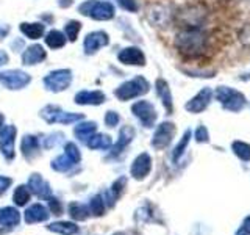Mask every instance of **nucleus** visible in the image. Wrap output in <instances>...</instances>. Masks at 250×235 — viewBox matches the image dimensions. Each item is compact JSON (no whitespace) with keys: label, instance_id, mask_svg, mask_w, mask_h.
I'll return each mask as SVG.
<instances>
[{"label":"nucleus","instance_id":"f257e3e1","mask_svg":"<svg viewBox=\"0 0 250 235\" xmlns=\"http://www.w3.org/2000/svg\"><path fill=\"white\" fill-rule=\"evenodd\" d=\"M175 47L186 57H199L208 47V35L200 28H185L177 35Z\"/></svg>","mask_w":250,"mask_h":235},{"label":"nucleus","instance_id":"f03ea898","mask_svg":"<svg viewBox=\"0 0 250 235\" xmlns=\"http://www.w3.org/2000/svg\"><path fill=\"white\" fill-rule=\"evenodd\" d=\"M214 97L222 105V108L231 113H239L247 105V99L244 94L238 90L230 88V86H217L214 91Z\"/></svg>","mask_w":250,"mask_h":235},{"label":"nucleus","instance_id":"7ed1b4c3","mask_svg":"<svg viewBox=\"0 0 250 235\" xmlns=\"http://www.w3.org/2000/svg\"><path fill=\"white\" fill-rule=\"evenodd\" d=\"M78 11L94 21H109L116 14L113 3L104 2V0H86L78 6Z\"/></svg>","mask_w":250,"mask_h":235},{"label":"nucleus","instance_id":"20e7f679","mask_svg":"<svg viewBox=\"0 0 250 235\" xmlns=\"http://www.w3.org/2000/svg\"><path fill=\"white\" fill-rule=\"evenodd\" d=\"M150 90V85L146 80L143 75H138L135 78H131V80L122 83L119 88H116L114 91V96L125 102V100H131V99H136L139 96H144V94L148 93Z\"/></svg>","mask_w":250,"mask_h":235},{"label":"nucleus","instance_id":"39448f33","mask_svg":"<svg viewBox=\"0 0 250 235\" xmlns=\"http://www.w3.org/2000/svg\"><path fill=\"white\" fill-rule=\"evenodd\" d=\"M42 83L47 91L50 93H61L67 90L72 83V72L70 69H57L47 74L42 78Z\"/></svg>","mask_w":250,"mask_h":235},{"label":"nucleus","instance_id":"423d86ee","mask_svg":"<svg viewBox=\"0 0 250 235\" xmlns=\"http://www.w3.org/2000/svg\"><path fill=\"white\" fill-rule=\"evenodd\" d=\"M131 113L138 118V121L143 124V127L152 129L156 119H158V113L153 107L152 102L148 100H138L131 105Z\"/></svg>","mask_w":250,"mask_h":235},{"label":"nucleus","instance_id":"0eeeda50","mask_svg":"<svg viewBox=\"0 0 250 235\" xmlns=\"http://www.w3.org/2000/svg\"><path fill=\"white\" fill-rule=\"evenodd\" d=\"M31 82L30 74L23 72L21 69H10V70H0V83L6 90H22Z\"/></svg>","mask_w":250,"mask_h":235},{"label":"nucleus","instance_id":"6e6552de","mask_svg":"<svg viewBox=\"0 0 250 235\" xmlns=\"http://www.w3.org/2000/svg\"><path fill=\"white\" fill-rule=\"evenodd\" d=\"M16 135H18V129L13 124L3 125L0 129V152L6 162H13L16 159Z\"/></svg>","mask_w":250,"mask_h":235},{"label":"nucleus","instance_id":"1a4fd4ad","mask_svg":"<svg viewBox=\"0 0 250 235\" xmlns=\"http://www.w3.org/2000/svg\"><path fill=\"white\" fill-rule=\"evenodd\" d=\"M175 132H177V127L174 122H169V121L161 122L158 127H156L152 137V147L156 149V151L166 149L172 143V140H174Z\"/></svg>","mask_w":250,"mask_h":235},{"label":"nucleus","instance_id":"9d476101","mask_svg":"<svg viewBox=\"0 0 250 235\" xmlns=\"http://www.w3.org/2000/svg\"><path fill=\"white\" fill-rule=\"evenodd\" d=\"M213 96H214V93H213V90L209 88V86L202 88L191 100L186 102V105H185L186 112L194 113V115L205 112V110L208 108V105L211 104V100H213Z\"/></svg>","mask_w":250,"mask_h":235},{"label":"nucleus","instance_id":"9b49d317","mask_svg":"<svg viewBox=\"0 0 250 235\" xmlns=\"http://www.w3.org/2000/svg\"><path fill=\"white\" fill-rule=\"evenodd\" d=\"M127 184H128V179L125 176H121L117 177L114 182L111 184V187L105 190L102 194V198H104L105 204H106V209H113L116 206V202L122 198V194L125 193V188H127Z\"/></svg>","mask_w":250,"mask_h":235},{"label":"nucleus","instance_id":"f8f14e48","mask_svg":"<svg viewBox=\"0 0 250 235\" xmlns=\"http://www.w3.org/2000/svg\"><path fill=\"white\" fill-rule=\"evenodd\" d=\"M205 16H207V13L203 11L200 6H189L178 14V19H180V24H182L183 30L185 28H200Z\"/></svg>","mask_w":250,"mask_h":235},{"label":"nucleus","instance_id":"ddd939ff","mask_svg":"<svg viewBox=\"0 0 250 235\" xmlns=\"http://www.w3.org/2000/svg\"><path fill=\"white\" fill-rule=\"evenodd\" d=\"M152 171V157L147 152H141L130 166V174L135 180H144Z\"/></svg>","mask_w":250,"mask_h":235},{"label":"nucleus","instance_id":"4468645a","mask_svg":"<svg viewBox=\"0 0 250 235\" xmlns=\"http://www.w3.org/2000/svg\"><path fill=\"white\" fill-rule=\"evenodd\" d=\"M50 218V212L47 206L41 202H35L28 206L23 212V221L27 224H39V223H47Z\"/></svg>","mask_w":250,"mask_h":235},{"label":"nucleus","instance_id":"2eb2a0df","mask_svg":"<svg viewBox=\"0 0 250 235\" xmlns=\"http://www.w3.org/2000/svg\"><path fill=\"white\" fill-rule=\"evenodd\" d=\"M27 185L31 190V193H33L35 196H38V198L42 199V201L53 194L49 182H47V180L41 174H39V172H33V174L28 177Z\"/></svg>","mask_w":250,"mask_h":235},{"label":"nucleus","instance_id":"dca6fc26","mask_svg":"<svg viewBox=\"0 0 250 235\" xmlns=\"http://www.w3.org/2000/svg\"><path fill=\"white\" fill-rule=\"evenodd\" d=\"M21 221H22L21 212L16 206L0 207V227L11 231V229H16L18 226H21Z\"/></svg>","mask_w":250,"mask_h":235},{"label":"nucleus","instance_id":"f3484780","mask_svg":"<svg viewBox=\"0 0 250 235\" xmlns=\"http://www.w3.org/2000/svg\"><path fill=\"white\" fill-rule=\"evenodd\" d=\"M117 60L122 65L128 66H144L146 65V55L139 47H125L117 53Z\"/></svg>","mask_w":250,"mask_h":235},{"label":"nucleus","instance_id":"a211bd4d","mask_svg":"<svg viewBox=\"0 0 250 235\" xmlns=\"http://www.w3.org/2000/svg\"><path fill=\"white\" fill-rule=\"evenodd\" d=\"M109 43V36L105 33V31H92L88 36L84 38V43H83V49L86 55H92L96 53L99 49L102 47L108 46Z\"/></svg>","mask_w":250,"mask_h":235},{"label":"nucleus","instance_id":"6ab92c4d","mask_svg":"<svg viewBox=\"0 0 250 235\" xmlns=\"http://www.w3.org/2000/svg\"><path fill=\"white\" fill-rule=\"evenodd\" d=\"M21 152L27 162L35 160L41 152V141L35 135H25L21 141Z\"/></svg>","mask_w":250,"mask_h":235},{"label":"nucleus","instance_id":"aec40b11","mask_svg":"<svg viewBox=\"0 0 250 235\" xmlns=\"http://www.w3.org/2000/svg\"><path fill=\"white\" fill-rule=\"evenodd\" d=\"M75 104L77 105H102L106 100V96L99 90L92 91H80L75 94Z\"/></svg>","mask_w":250,"mask_h":235},{"label":"nucleus","instance_id":"412c9836","mask_svg":"<svg viewBox=\"0 0 250 235\" xmlns=\"http://www.w3.org/2000/svg\"><path fill=\"white\" fill-rule=\"evenodd\" d=\"M136 130L131 127V125H124V127L119 130V137H117V141L111 146V152L113 155H119L121 152H124V149L127 147L133 140H135Z\"/></svg>","mask_w":250,"mask_h":235},{"label":"nucleus","instance_id":"4be33fe9","mask_svg":"<svg viewBox=\"0 0 250 235\" xmlns=\"http://www.w3.org/2000/svg\"><path fill=\"white\" fill-rule=\"evenodd\" d=\"M47 57V53L44 50L42 46L39 44H33L25 49V52L22 53V63L25 66H33V65H38V63L44 61Z\"/></svg>","mask_w":250,"mask_h":235},{"label":"nucleus","instance_id":"5701e85b","mask_svg":"<svg viewBox=\"0 0 250 235\" xmlns=\"http://www.w3.org/2000/svg\"><path fill=\"white\" fill-rule=\"evenodd\" d=\"M155 86H156V94H158V97L163 102V107L166 108L167 115H170L174 112V100H172V93H170L167 82L164 80V78H158Z\"/></svg>","mask_w":250,"mask_h":235},{"label":"nucleus","instance_id":"b1692460","mask_svg":"<svg viewBox=\"0 0 250 235\" xmlns=\"http://www.w3.org/2000/svg\"><path fill=\"white\" fill-rule=\"evenodd\" d=\"M47 231L57 235H77L80 232V227L75 221H55L45 226Z\"/></svg>","mask_w":250,"mask_h":235},{"label":"nucleus","instance_id":"393cba45","mask_svg":"<svg viewBox=\"0 0 250 235\" xmlns=\"http://www.w3.org/2000/svg\"><path fill=\"white\" fill-rule=\"evenodd\" d=\"M96 132H97V122H94V121H84L83 119V121H80V124L75 125L74 137L78 141H82L83 144H86V141H88Z\"/></svg>","mask_w":250,"mask_h":235},{"label":"nucleus","instance_id":"a878e982","mask_svg":"<svg viewBox=\"0 0 250 235\" xmlns=\"http://www.w3.org/2000/svg\"><path fill=\"white\" fill-rule=\"evenodd\" d=\"M86 146H88L91 151H109L113 146V140L109 135L96 132L88 141H86Z\"/></svg>","mask_w":250,"mask_h":235},{"label":"nucleus","instance_id":"bb28decb","mask_svg":"<svg viewBox=\"0 0 250 235\" xmlns=\"http://www.w3.org/2000/svg\"><path fill=\"white\" fill-rule=\"evenodd\" d=\"M67 212L69 216L74 219V221H88L91 218V212L88 209V204L78 202V201H72L67 206Z\"/></svg>","mask_w":250,"mask_h":235},{"label":"nucleus","instance_id":"cd10ccee","mask_svg":"<svg viewBox=\"0 0 250 235\" xmlns=\"http://www.w3.org/2000/svg\"><path fill=\"white\" fill-rule=\"evenodd\" d=\"M31 196H33V193H31V190L28 188L27 184L19 185V187L14 188L13 204H14L16 207H25V206H28V202L31 201Z\"/></svg>","mask_w":250,"mask_h":235},{"label":"nucleus","instance_id":"c85d7f7f","mask_svg":"<svg viewBox=\"0 0 250 235\" xmlns=\"http://www.w3.org/2000/svg\"><path fill=\"white\" fill-rule=\"evenodd\" d=\"M77 164H78V163H75L66 152H62L61 155L55 157V159L52 160L50 168H52L55 172H69L74 166H77Z\"/></svg>","mask_w":250,"mask_h":235},{"label":"nucleus","instance_id":"c756f323","mask_svg":"<svg viewBox=\"0 0 250 235\" xmlns=\"http://www.w3.org/2000/svg\"><path fill=\"white\" fill-rule=\"evenodd\" d=\"M19 30L28 39H39V38H42L44 33H45V27H44V24H41V22H35V24L22 22L19 25Z\"/></svg>","mask_w":250,"mask_h":235},{"label":"nucleus","instance_id":"7c9ffc66","mask_svg":"<svg viewBox=\"0 0 250 235\" xmlns=\"http://www.w3.org/2000/svg\"><path fill=\"white\" fill-rule=\"evenodd\" d=\"M88 209L91 212V216H104L106 213V204L104 201V198H102V194H96V196H92V198L89 199L88 202Z\"/></svg>","mask_w":250,"mask_h":235},{"label":"nucleus","instance_id":"2f4dec72","mask_svg":"<svg viewBox=\"0 0 250 235\" xmlns=\"http://www.w3.org/2000/svg\"><path fill=\"white\" fill-rule=\"evenodd\" d=\"M45 44L50 47V49H61L62 46L66 44L67 38L64 36V33H61L58 30H52L45 35Z\"/></svg>","mask_w":250,"mask_h":235},{"label":"nucleus","instance_id":"473e14b6","mask_svg":"<svg viewBox=\"0 0 250 235\" xmlns=\"http://www.w3.org/2000/svg\"><path fill=\"white\" fill-rule=\"evenodd\" d=\"M191 135H192V132L188 129L183 133V137H182V140H180V143L175 146L174 152H172V160H174V163H178V160L183 157L185 151L188 149V144H189V141H191Z\"/></svg>","mask_w":250,"mask_h":235},{"label":"nucleus","instance_id":"72a5a7b5","mask_svg":"<svg viewBox=\"0 0 250 235\" xmlns=\"http://www.w3.org/2000/svg\"><path fill=\"white\" fill-rule=\"evenodd\" d=\"M231 151L242 162H250V144L246 141H233L231 143Z\"/></svg>","mask_w":250,"mask_h":235},{"label":"nucleus","instance_id":"f704fd0d","mask_svg":"<svg viewBox=\"0 0 250 235\" xmlns=\"http://www.w3.org/2000/svg\"><path fill=\"white\" fill-rule=\"evenodd\" d=\"M61 112V107H57V105H47L45 108L41 110V118L47 122V124H55L57 122V116L58 113Z\"/></svg>","mask_w":250,"mask_h":235},{"label":"nucleus","instance_id":"c9c22d12","mask_svg":"<svg viewBox=\"0 0 250 235\" xmlns=\"http://www.w3.org/2000/svg\"><path fill=\"white\" fill-rule=\"evenodd\" d=\"M44 201L47 202V209H49L50 215H57V216L62 215L64 209H62V204H61V201L58 198H55V196L52 194V196H49V198L44 199Z\"/></svg>","mask_w":250,"mask_h":235},{"label":"nucleus","instance_id":"e433bc0d","mask_svg":"<svg viewBox=\"0 0 250 235\" xmlns=\"http://www.w3.org/2000/svg\"><path fill=\"white\" fill-rule=\"evenodd\" d=\"M62 138H64V135H62V133H58V132L50 133V135H47V137L42 140V147H45V149L57 147L58 144L62 143Z\"/></svg>","mask_w":250,"mask_h":235},{"label":"nucleus","instance_id":"4c0bfd02","mask_svg":"<svg viewBox=\"0 0 250 235\" xmlns=\"http://www.w3.org/2000/svg\"><path fill=\"white\" fill-rule=\"evenodd\" d=\"M82 30V24L78 21H70L67 22L66 25V38L69 39V41H77V36H78V31Z\"/></svg>","mask_w":250,"mask_h":235},{"label":"nucleus","instance_id":"58836bf2","mask_svg":"<svg viewBox=\"0 0 250 235\" xmlns=\"http://www.w3.org/2000/svg\"><path fill=\"white\" fill-rule=\"evenodd\" d=\"M64 152H66L75 163H80V162H82V152H80V149H78V146H77L75 143H72V141H69V143L64 144Z\"/></svg>","mask_w":250,"mask_h":235},{"label":"nucleus","instance_id":"ea45409f","mask_svg":"<svg viewBox=\"0 0 250 235\" xmlns=\"http://www.w3.org/2000/svg\"><path fill=\"white\" fill-rule=\"evenodd\" d=\"M194 137H195V141H197V143H208V141H209V133H208V129H207L203 124H200L199 127L195 129Z\"/></svg>","mask_w":250,"mask_h":235},{"label":"nucleus","instance_id":"a19ab883","mask_svg":"<svg viewBox=\"0 0 250 235\" xmlns=\"http://www.w3.org/2000/svg\"><path fill=\"white\" fill-rule=\"evenodd\" d=\"M119 121H121V116L117 115L116 112H113V110L106 112V115H105V124H106V127H116V125L119 124Z\"/></svg>","mask_w":250,"mask_h":235},{"label":"nucleus","instance_id":"79ce46f5","mask_svg":"<svg viewBox=\"0 0 250 235\" xmlns=\"http://www.w3.org/2000/svg\"><path fill=\"white\" fill-rule=\"evenodd\" d=\"M121 8H124L125 11H130V13H136L138 11V3L136 0H117Z\"/></svg>","mask_w":250,"mask_h":235},{"label":"nucleus","instance_id":"37998d69","mask_svg":"<svg viewBox=\"0 0 250 235\" xmlns=\"http://www.w3.org/2000/svg\"><path fill=\"white\" fill-rule=\"evenodd\" d=\"M234 235H250V215H247L239 226V229L236 231Z\"/></svg>","mask_w":250,"mask_h":235},{"label":"nucleus","instance_id":"c03bdc74","mask_svg":"<svg viewBox=\"0 0 250 235\" xmlns=\"http://www.w3.org/2000/svg\"><path fill=\"white\" fill-rule=\"evenodd\" d=\"M11 185H13V179L11 177L0 174V196H3Z\"/></svg>","mask_w":250,"mask_h":235},{"label":"nucleus","instance_id":"a18cd8bd","mask_svg":"<svg viewBox=\"0 0 250 235\" xmlns=\"http://www.w3.org/2000/svg\"><path fill=\"white\" fill-rule=\"evenodd\" d=\"M8 61H10V57H8V53L5 50L0 49V66H5Z\"/></svg>","mask_w":250,"mask_h":235},{"label":"nucleus","instance_id":"49530a36","mask_svg":"<svg viewBox=\"0 0 250 235\" xmlns=\"http://www.w3.org/2000/svg\"><path fill=\"white\" fill-rule=\"evenodd\" d=\"M58 5L61 8H67V6L72 5V0H58Z\"/></svg>","mask_w":250,"mask_h":235},{"label":"nucleus","instance_id":"de8ad7c7","mask_svg":"<svg viewBox=\"0 0 250 235\" xmlns=\"http://www.w3.org/2000/svg\"><path fill=\"white\" fill-rule=\"evenodd\" d=\"M8 31H10V28H0V39H3Z\"/></svg>","mask_w":250,"mask_h":235},{"label":"nucleus","instance_id":"09e8293b","mask_svg":"<svg viewBox=\"0 0 250 235\" xmlns=\"http://www.w3.org/2000/svg\"><path fill=\"white\" fill-rule=\"evenodd\" d=\"M3 122H5V116H3L2 113H0V129L3 127Z\"/></svg>","mask_w":250,"mask_h":235},{"label":"nucleus","instance_id":"8fccbe9b","mask_svg":"<svg viewBox=\"0 0 250 235\" xmlns=\"http://www.w3.org/2000/svg\"><path fill=\"white\" fill-rule=\"evenodd\" d=\"M113 235H131V232H116Z\"/></svg>","mask_w":250,"mask_h":235}]
</instances>
